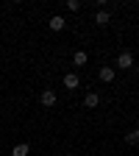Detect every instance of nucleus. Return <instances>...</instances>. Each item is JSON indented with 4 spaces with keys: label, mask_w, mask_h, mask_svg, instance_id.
<instances>
[{
    "label": "nucleus",
    "mask_w": 139,
    "mask_h": 156,
    "mask_svg": "<svg viewBox=\"0 0 139 156\" xmlns=\"http://www.w3.org/2000/svg\"><path fill=\"white\" fill-rule=\"evenodd\" d=\"M136 134H139V128L131 131V134H125V142H128V145H136Z\"/></svg>",
    "instance_id": "10"
},
{
    "label": "nucleus",
    "mask_w": 139,
    "mask_h": 156,
    "mask_svg": "<svg viewBox=\"0 0 139 156\" xmlns=\"http://www.w3.org/2000/svg\"><path fill=\"white\" fill-rule=\"evenodd\" d=\"M39 101H42V106H45V109H50V106H56V101H58V95H56L53 89H45L42 95H39Z\"/></svg>",
    "instance_id": "2"
},
{
    "label": "nucleus",
    "mask_w": 139,
    "mask_h": 156,
    "mask_svg": "<svg viewBox=\"0 0 139 156\" xmlns=\"http://www.w3.org/2000/svg\"><path fill=\"white\" fill-rule=\"evenodd\" d=\"M114 75H117L114 67H100V70H97V78H100L103 84H111V81H114Z\"/></svg>",
    "instance_id": "3"
},
{
    "label": "nucleus",
    "mask_w": 139,
    "mask_h": 156,
    "mask_svg": "<svg viewBox=\"0 0 139 156\" xmlns=\"http://www.w3.org/2000/svg\"><path fill=\"white\" fill-rule=\"evenodd\" d=\"M86 62H89V56H86L84 50H75V53H72V64H75V67H84Z\"/></svg>",
    "instance_id": "8"
},
{
    "label": "nucleus",
    "mask_w": 139,
    "mask_h": 156,
    "mask_svg": "<svg viewBox=\"0 0 139 156\" xmlns=\"http://www.w3.org/2000/svg\"><path fill=\"white\" fill-rule=\"evenodd\" d=\"M136 70H139V64H136Z\"/></svg>",
    "instance_id": "14"
},
{
    "label": "nucleus",
    "mask_w": 139,
    "mask_h": 156,
    "mask_svg": "<svg viewBox=\"0 0 139 156\" xmlns=\"http://www.w3.org/2000/svg\"><path fill=\"white\" fill-rule=\"evenodd\" d=\"M64 87H67V89H78V87H81L78 73H67V75H64Z\"/></svg>",
    "instance_id": "5"
},
{
    "label": "nucleus",
    "mask_w": 139,
    "mask_h": 156,
    "mask_svg": "<svg viewBox=\"0 0 139 156\" xmlns=\"http://www.w3.org/2000/svg\"><path fill=\"white\" fill-rule=\"evenodd\" d=\"M28 153H31V145L28 142H19V145L11 148V156H28Z\"/></svg>",
    "instance_id": "7"
},
{
    "label": "nucleus",
    "mask_w": 139,
    "mask_h": 156,
    "mask_svg": "<svg viewBox=\"0 0 139 156\" xmlns=\"http://www.w3.org/2000/svg\"><path fill=\"white\" fill-rule=\"evenodd\" d=\"M136 145H139V134H136Z\"/></svg>",
    "instance_id": "12"
},
{
    "label": "nucleus",
    "mask_w": 139,
    "mask_h": 156,
    "mask_svg": "<svg viewBox=\"0 0 139 156\" xmlns=\"http://www.w3.org/2000/svg\"><path fill=\"white\" fill-rule=\"evenodd\" d=\"M95 23H97V25H100V28H103V25H109V23H111V14H109L106 9H100V11H97V14H95Z\"/></svg>",
    "instance_id": "6"
},
{
    "label": "nucleus",
    "mask_w": 139,
    "mask_h": 156,
    "mask_svg": "<svg viewBox=\"0 0 139 156\" xmlns=\"http://www.w3.org/2000/svg\"><path fill=\"white\" fill-rule=\"evenodd\" d=\"M47 25H50V31H64V28H67V20H64L61 14H56V17H50Z\"/></svg>",
    "instance_id": "4"
},
{
    "label": "nucleus",
    "mask_w": 139,
    "mask_h": 156,
    "mask_svg": "<svg viewBox=\"0 0 139 156\" xmlns=\"http://www.w3.org/2000/svg\"><path fill=\"white\" fill-rule=\"evenodd\" d=\"M67 9L70 11H81V3H78V0H67Z\"/></svg>",
    "instance_id": "11"
},
{
    "label": "nucleus",
    "mask_w": 139,
    "mask_h": 156,
    "mask_svg": "<svg viewBox=\"0 0 139 156\" xmlns=\"http://www.w3.org/2000/svg\"><path fill=\"white\" fill-rule=\"evenodd\" d=\"M67 156H72V153H67Z\"/></svg>",
    "instance_id": "13"
},
{
    "label": "nucleus",
    "mask_w": 139,
    "mask_h": 156,
    "mask_svg": "<svg viewBox=\"0 0 139 156\" xmlns=\"http://www.w3.org/2000/svg\"><path fill=\"white\" fill-rule=\"evenodd\" d=\"M97 103H100V95H97V92H89V95L84 98V106H86V109H95Z\"/></svg>",
    "instance_id": "9"
},
{
    "label": "nucleus",
    "mask_w": 139,
    "mask_h": 156,
    "mask_svg": "<svg viewBox=\"0 0 139 156\" xmlns=\"http://www.w3.org/2000/svg\"><path fill=\"white\" fill-rule=\"evenodd\" d=\"M117 70H134V53L123 50L120 56H117Z\"/></svg>",
    "instance_id": "1"
}]
</instances>
